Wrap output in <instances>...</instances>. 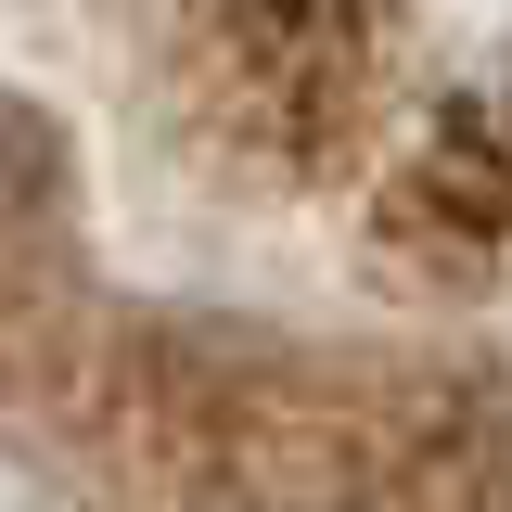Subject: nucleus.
I'll return each instance as SVG.
<instances>
[{
  "label": "nucleus",
  "mask_w": 512,
  "mask_h": 512,
  "mask_svg": "<svg viewBox=\"0 0 512 512\" xmlns=\"http://www.w3.org/2000/svg\"><path fill=\"white\" fill-rule=\"evenodd\" d=\"M410 205H423V256H448V269L512 256V90H461L436 116Z\"/></svg>",
  "instance_id": "nucleus-1"
},
{
  "label": "nucleus",
  "mask_w": 512,
  "mask_h": 512,
  "mask_svg": "<svg viewBox=\"0 0 512 512\" xmlns=\"http://www.w3.org/2000/svg\"><path fill=\"white\" fill-rule=\"evenodd\" d=\"M52 192H64V141H52V116L0 90V244H52V231H39V218H52Z\"/></svg>",
  "instance_id": "nucleus-2"
}]
</instances>
